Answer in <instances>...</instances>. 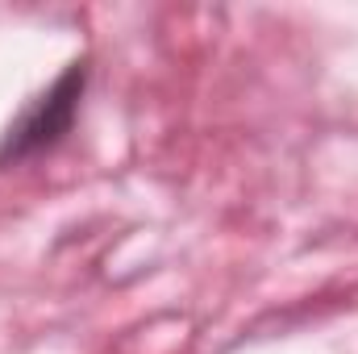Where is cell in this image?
I'll return each instance as SVG.
<instances>
[{
    "mask_svg": "<svg viewBox=\"0 0 358 354\" xmlns=\"http://www.w3.org/2000/svg\"><path fill=\"white\" fill-rule=\"evenodd\" d=\"M84 84H88V63H71L42 96H34L25 104V113L4 129V138H0V163H17V159L42 155L55 142H63V134L71 129V121L80 113Z\"/></svg>",
    "mask_w": 358,
    "mask_h": 354,
    "instance_id": "cell-1",
    "label": "cell"
}]
</instances>
